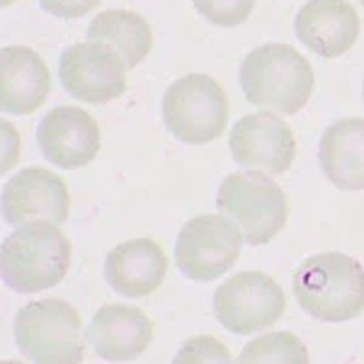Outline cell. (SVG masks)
Listing matches in <instances>:
<instances>
[{
	"label": "cell",
	"instance_id": "6da1fadb",
	"mask_svg": "<svg viewBox=\"0 0 364 364\" xmlns=\"http://www.w3.org/2000/svg\"><path fill=\"white\" fill-rule=\"evenodd\" d=\"M291 289L299 306L314 318L352 321L364 311V267L345 252H318L296 267Z\"/></svg>",
	"mask_w": 364,
	"mask_h": 364
},
{
	"label": "cell",
	"instance_id": "7a4b0ae2",
	"mask_svg": "<svg viewBox=\"0 0 364 364\" xmlns=\"http://www.w3.org/2000/svg\"><path fill=\"white\" fill-rule=\"evenodd\" d=\"M73 245L54 221L20 226L3 240L0 272L17 294H34L56 287L70 269Z\"/></svg>",
	"mask_w": 364,
	"mask_h": 364
},
{
	"label": "cell",
	"instance_id": "3957f363",
	"mask_svg": "<svg viewBox=\"0 0 364 364\" xmlns=\"http://www.w3.org/2000/svg\"><path fill=\"white\" fill-rule=\"evenodd\" d=\"M314 68L294 46L262 44L240 63V87L250 105L296 114L314 95Z\"/></svg>",
	"mask_w": 364,
	"mask_h": 364
},
{
	"label": "cell",
	"instance_id": "277c9868",
	"mask_svg": "<svg viewBox=\"0 0 364 364\" xmlns=\"http://www.w3.org/2000/svg\"><path fill=\"white\" fill-rule=\"evenodd\" d=\"M15 343L29 362L78 364L85 352L83 323L63 299H39L17 311Z\"/></svg>",
	"mask_w": 364,
	"mask_h": 364
},
{
	"label": "cell",
	"instance_id": "5b68a950",
	"mask_svg": "<svg viewBox=\"0 0 364 364\" xmlns=\"http://www.w3.org/2000/svg\"><path fill=\"white\" fill-rule=\"evenodd\" d=\"M216 207L233 219L248 245H265L284 228L289 216L284 190L260 170L231 173L219 185Z\"/></svg>",
	"mask_w": 364,
	"mask_h": 364
},
{
	"label": "cell",
	"instance_id": "8992f818",
	"mask_svg": "<svg viewBox=\"0 0 364 364\" xmlns=\"http://www.w3.org/2000/svg\"><path fill=\"white\" fill-rule=\"evenodd\" d=\"M163 124L182 144H209L219 139L228 122V97L224 87L204 73L175 80L163 95Z\"/></svg>",
	"mask_w": 364,
	"mask_h": 364
},
{
	"label": "cell",
	"instance_id": "52a82bcc",
	"mask_svg": "<svg viewBox=\"0 0 364 364\" xmlns=\"http://www.w3.org/2000/svg\"><path fill=\"white\" fill-rule=\"evenodd\" d=\"M243 243V231L228 216H195L175 240V265L195 282H214L236 265Z\"/></svg>",
	"mask_w": 364,
	"mask_h": 364
},
{
	"label": "cell",
	"instance_id": "ba28073f",
	"mask_svg": "<svg viewBox=\"0 0 364 364\" xmlns=\"http://www.w3.org/2000/svg\"><path fill=\"white\" fill-rule=\"evenodd\" d=\"M284 311L287 294L265 272H238L214 291L216 321L236 336L267 331Z\"/></svg>",
	"mask_w": 364,
	"mask_h": 364
},
{
	"label": "cell",
	"instance_id": "9c48e42d",
	"mask_svg": "<svg viewBox=\"0 0 364 364\" xmlns=\"http://www.w3.org/2000/svg\"><path fill=\"white\" fill-rule=\"evenodd\" d=\"M58 78L63 90L80 102L105 105L124 95L127 63L102 42L70 44L58 58Z\"/></svg>",
	"mask_w": 364,
	"mask_h": 364
},
{
	"label": "cell",
	"instance_id": "30bf717a",
	"mask_svg": "<svg viewBox=\"0 0 364 364\" xmlns=\"http://www.w3.org/2000/svg\"><path fill=\"white\" fill-rule=\"evenodd\" d=\"M231 156L245 170L282 175L296 158V139L291 127L272 112H252L231 129Z\"/></svg>",
	"mask_w": 364,
	"mask_h": 364
},
{
	"label": "cell",
	"instance_id": "8fae6325",
	"mask_svg": "<svg viewBox=\"0 0 364 364\" xmlns=\"http://www.w3.org/2000/svg\"><path fill=\"white\" fill-rule=\"evenodd\" d=\"M70 214L68 187L46 168H25L3 187V219L13 226L54 221L61 226Z\"/></svg>",
	"mask_w": 364,
	"mask_h": 364
},
{
	"label": "cell",
	"instance_id": "7c38bea8",
	"mask_svg": "<svg viewBox=\"0 0 364 364\" xmlns=\"http://www.w3.org/2000/svg\"><path fill=\"white\" fill-rule=\"evenodd\" d=\"M37 146L56 168H83L100 151V127L80 107H54L39 122Z\"/></svg>",
	"mask_w": 364,
	"mask_h": 364
},
{
	"label": "cell",
	"instance_id": "4fadbf2b",
	"mask_svg": "<svg viewBox=\"0 0 364 364\" xmlns=\"http://www.w3.org/2000/svg\"><path fill=\"white\" fill-rule=\"evenodd\" d=\"M294 34L314 54L338 58L360 37V17L348 0H309L294 17Z\"/></svg>",
	"mask_w": 364,
	"mask_h": 364
},
{
	"label": "cell",
	"instance_id": "5bb4252c",
	"mask_svg": "<svg viewBox=\"0 0 364 364\" xmlns=\"http://www.w3.org/2000/svg\"><path fill=\"white\" fill-rule=\"evenodd\" d=\"M85 338L102 360L129 362L149 350L154 340V323L136 306L109 304L92 316Z\"/></svg>",
	"mask_w": 364,
	"mask_h": 364
},
{
	"label": "cell",
	"instance_id": "9a60e30c",
	"mask_svg": "<svg viewBox=\"0 0 364 364\" xmlns=\"http://www.w3.org/2000/svg\"><path fill=\"white\" fill-rule=\"evenodd\" d=\"M51 78L44 58L29 46H3L0 51V109L25 117L44 105Z\"/></svg>",
	"mask_w": 364,
	"mask_h": 364
},
{
	"label": "cell",
	"instance_id": "2e32d148",
	"mask_svg": "<svg viewBox=\"0 0 364 364\" xmlns=\"http://www.w3.org/2000/svg\"><path fill=\"white\" fill-rule=\"evenodd\" d=\"M168 272V255L151 238L119 243L105 260V279L117 294L141 299L154 294Z\"/></svg>",
	"mask_w": 364,
	"mask_h": 364
},
{
	"label": "cell",
	"instance_id": "e0dca14e",
	"mask_svg": "<svg viewBox=\"0 0 364 364\" xmlns=\"http://www.w3.org/2000/svg\"><path fill=\"white\" fill-rule=\"evenodd\" d=\"M318 163L338 190H364V119L333 122L321 136Z\"/></svg>",
	"mask_w": 364,
	"mask_h": 364
},
{
	"label": "cell",
	"instance_id": "ac0fdd59",
	"mask_svg": "<svg viewBox=\"0 0 364 364\" xmlns=\"http://www.w3.org/2000/svg\"><path fill=\"white\" fill-rule=\"evenodd\" d=\"M90 42H102L124 58L127 68H136L154 46V32L146 17L132 10H107L100 13L87 27Z\"/></svg>",
	"mask_w": 364,
	"mask_h": 364
},
{
	"label": "cell",
	"instance_id": "d6986e66",
	"mask_svg": "<svg viewBox=\"0 0 364 364\" xmlns=\"http://www.w3.org/2000/svg\"><path fill=\"white\" fill-rule=\"evenodd\" d=\"M243 364H306L309 348L291 333H267L255 338L240 352Z\"/></svg>",
	"mask_w": 364,
	"mask_h": 364
},
{
	"label": "cell",
	"instance_id": "ffe728a7",
	"mask_svg": "<svg viewBox=\"0 0 364 364\" xmlns=\"http://www.w3.org/2000/svg\"><path fill=\"white\" fill-rule=\"evenodd\" d=\"M197 13L216 27H238L250 17L255 0H192Z\"/></svg>",
	"mask_w": 364,
	"mask_h": 364
},
{
	"label": "cell",
	"instance_id": "44dd1931",
	"mask_svg": "<svg viewBox=\"0 0 364 364\" xmlns=\"http://www.w3.org/2000/svg\"><path fill=\"white\" fill-rule=\"evenodd\" d=\"M185 362H195V364H207V362H231V355L224 348V343H219L211 336H199L187 340L180 348L175 364H185Z\"/></svg>",
	"mask_w": 364,
	"mask_h": 364
},
{
	"label": "cell",
	"instance_id": "7402d4cb",
	"mask_svg": "<svg viewBox=\"0 0 364 364\" xmlns=\"http://www.w3.org/2000/svg\"><path fill=\"white\" fill-rule=\"evenodd\" d=\"M100 3L102 0H39L44 13L58 17V20H78L92 8H97Z\"/></svg>",
	"mask_w": 364,
	"mask_h": 364
},
{
	"label": "cell",
	"instance_id": "603a6c76",
	"mask_svg": "<svg viewBox=\"0 0 364 364\" xmlns=\"http://www.w3.org/2000/svg\"><path fill=\"white\" fill-rule=\"evenodd\" d=\"M0 3H3V5H10V3H15V0H0Z\"/></svg>",
	"mask_w": 364,
	"mask_h": 364
},
{
	"label": "cell",
	"instance_id": "cb8c5ba5",
	"mask_svg": "<svg viewBox=\"0 0 364 364\" xmlns=\"http://www.w3.org/2000/svg\"><path fill=\"white\" fill-rule=\"evenodd\" d=\"M362 97H364V85H362Z\"/></svg>",
	"mask_w": 364,
	"mask_h": 364
},
{
	"label": "cell",
	"instance_id": "d4e9b609",
	"mask_svg": "<svg viewBox=\"0 0 364 364\" xmlns=\"http://www.w3.org/2000/svg\"><path fill=\"white\" fill-rule=\"evenodd\" d=\"M360 3H362V5H364V0H360Z\"/></svg>",
	"mask_w": 364,
	"mask_h": 364
}]
</instances>
